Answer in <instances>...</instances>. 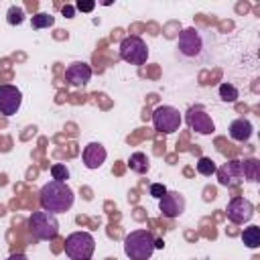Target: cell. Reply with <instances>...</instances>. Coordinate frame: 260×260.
<instances>
[{
	"label": "cell",
	"instance_id": "obj_25",
	"mask_svg": "<svg viewBox=\"0 0 260 260\" xmlns=\"http://www.w3.org/2000/svg\"><path fill=\"white\" fill-rule=\"evenodd\" d=\"M75 8L81 10V12H91V10L95 8V2H83V0H79V2L75 4Z\"/></svg>",
	"mask_w": 260,
	"mask_h": 260
},
{
	"label": "cell",
	"instance_id": "obj_17",
	"mask_svg": "<svg viewBox=\"0 0 260 260\" xmlns=\"http://www.w3.org/2000/svg\"><path fill=\"white\" fill-rule=\"evenodd\" d=\"M242 173L244 179L250 183H258L260 181V162L256 158H246L242 160Z\"/></svg>",
	"mask_w": 260,
	"mask_h": 260
},
{
	"label": "cell",
	"instance_id": "obj_4",
	"mask_svg": "<svg viewBox=\"0 0 260 260\" xmlns=\"http://www.w3.org/2000/svg\"><path fill=\"white\" fill-rule=\"evenodd\" d=\"M28 232L37 240H53L59 234V221L55 213H49L45 209L32 211V215L28 217Z\"/></svg>",
	"mask_w": 260,
	"mask_h": 260
},
{
	"label": "cell",
	"instance_id": "obj_16",
	"mask_svg": "<svg viewBox=\"0 0 260 260\" xmlns=\"http://www.w3.org/2000/svg\"><path fill=\"white\" fill-rule=\"evenodd\" d=\"M128 167H130V171H134L138 175H146L150 169V160L144 152H132L128 158Z\"/></svg>",
	"mask_w": 260,
	"mask_h": 260
},
{
	"label": "cell",
	"instance_id": "obj_23",
	"mask_svg": "<svg viewBox=\"0 0 260 260\" xmlns=\"http://www.w3.org/2000/svg\"><path fill=\"white\" fill-rule=\"evenodd\" d=\"M51 177H53V181L67 183V179H69V169H67L65 165L57 162V165H53V167H51Z\"/></svg>",
	"mask_w": 260,
	"mask_h": 260
},
{
	"label": "cell",
	"instance_id": "obj_10",
	"mask_svg": "<svg viewBox=\"0 0 260 260\" xmlns=\"http://www.w3.org/2000/svg\"><path fill=\"white\" fill-rule=\"evenodd\" d=\"M20 104H22V93L16 85L10 83L0 85V114L14 116L20 110Z\"/></svg>",
	"mask_w": 260,
	"mask_h": 260
},
{
	"label": "cell",
	"instance_id": "obj_5",
	"mask_svg": "<svg viewBox=\"0 0 260 260\" xmlns=\"http://www.w3.org/2000/svg\"><path fill=\"white\" fill-rule=\"evenodd\" d=\"M95 250V240L87 232H73L65 238V254L71 260H89Z\"/></svg>",
	"mask_w": 260,
	"mask_h": 260
},
{
	"label": "cell",
	"instance_id": "obj_11",
	"mask_svg": "<svg viewBox=\"0 0 260 260\" xmlns=\"http://www.w3.org/2000/svg\"><path fill=\"white\" fill-rule=\"evenodd\" d=\"M215 173H217V181H219V185H223V187H238V185L244 181L242 160H238V158L223 162Z\"/></svg>",
	"mask_w": 260,
	"mask_h": 260
},
{
	"label": "cell",
	"instance_id": "obj_24",
	"mask_svg": "<svg viewBox=\"0 0 260 260\" xmlns=\"http://www.w3.org/2000/svg\"><path fill=\"white\" fill-rule=\"evenodd\" d=\"M165 193H167V187H165L162 183H152V185H150V195H152L154 199H160Z\"/></svg>",
	"mask_w": 260,
	"mask_h": 260
},
{
	"label": "cell",
	"instance_id": "obj_1",
	"mask_svg": "<svg viewBox=\"0 0 260 260\" xmlns=\"http://www.w3.org/2000/svg\"><path fill=\"white\" fill-rule=\"evenodd\" d=\"M39 201H41V207L49 213H65L73 207L75 195H73V189L67 183L49 181L41 187Z\"/></svg>",
	"mask_w": 260,
	"mask_h": 260
},
{
	"label": "cell",
	"instance_id": "obj_27",
	"mask_svg": "<svg viewBox=\"0 0 260 260\" xmlns=\"http://www.w3.org/2000/svg\"><path fill=\"white\" fill-rule=\"evenodd\" d=\"M4 260H28L24 254H10L8 258H4Z\"/></svg>",
	"mask_w": 260,
	"mask_h": 260
},
{
	"label": "cell",
	"instance_id": "obj_2",
	"mask_svg": "<svg viewBox=\"0 0 260 260\" xmlns=\"http://www.w3.org/2000/svg\"><path fill=\"white\" fill-rule=\"evenodd\" d=\"M207 30H203L201 26H187L179 32V39H177V49L183 57H189V59H199L205 55L207 51Z\"/></svg>",
	"mask_w": 260,
	"mask_h": 260
},
{
	"label": "cell",
	"instance_id": "obj_13",
	"mask_svg": "<svg viewBox=\"0 0 260 260\" xmlns=\"http://www.w3.org/2000/svg\"><path fill=\"white\" fill-rule=\"evenodd\" d=\"M65 79L75 87H83L91 79V67L85 61H73L65 69Z\"/></svg>",
	"mask_w": 260,
	"mask_h": 260
},
{
	"label": "cell",
	"instance_id": "obj_20",
	"mask_svg": "<svg viewBox=\"0 0 260 260\" xmlns=\"http://www.w3.org/2000/svg\"><path fill=\"white\" fill-rule=\"evenodd\" d=\"M55 24V16L53 14H47V12H37L32 18H30V26L35 30H41V28H49Z\"/></svg>",
	"mask_w": 260,
	"mask_h": 260
},
{
	"label": "cell",
	"instance_id": "obj_6",
	"mask_svg": "<svg viewBox=\"0 0 260 260\" xmlns=\"http://www.w3.org/2000/svg\"><path fill=\"white\" fill-rule=\"evenodd\" d=\"M120 57L130 65H142L148 59V47H146L144 39H140L136 35L124 37L120 43Z\"/></svg>",
	"mask_w": 260,
	"mask_h": 260
},
{
	"label": "cell",
	"instance_id": "obj_9",
	"mask_svg": "<svg viewBox=\"0 0 260 260\" xmlns=\"http://www.w3.org/2000/svg\"><path fill=\"white\" fill-rule=\"evenodd\" d=\"M225 215L232 223H246L254 217V205L246 197H234L225 207Z\"/></svg>",
	"mask_w": 260,
	"mask_h": 260
},
{
	"label": "cell",
	"instance_id": "obj_12",
	"mask_svg": "<svg viewBox=\"0 0 260 260\" xmlns=\"http://www.w3.org/2000/svg\"><path fill=\"white\" fill-rule=\"evenodd\" d=\"M158 209L165 217L175 219V217L183 215V211H185V197L179 191H167L158 199Z\"/></svg>",
	"mask_w": 260,
	"mask_h": 260
},
{
	"label": "cell",
	"instance_id": "obj_8",
	"mask_svg": "<svg viewBox=\"0 0 260 260\" xmlns=\"http://www.w3.org/2000/svg\"><path fill=\"white\" fill-rule=\"evenodd\" d=\"M185 122H187V126L193 130V132H197V134H203V136H207V134H213L215 132V122L211 120V116L207 114V110L203 108V106H191L189 110H187V114H185Z\"/></svg>",
	"mask_w": 260,
	"mask_h": 260
},
{
	"label": "cell",
	"instance_id": "obj_15",
	"mask_svg": "<svg viewBox=\"0 0 260 260\" xmlns=\"http://www.w3.org/2000/svg\"><path fill=\"white\" fill-rule=\"evenodd\" d=\"M252 124H250V120H246V118H236L232 124H230V136H232V140H236V142H246V140H250V136H252Z\"/></svg>",
	"mask_w": 260,
	"mask_h": 260
},
{
	"label": "cell",
	"instance_id": "obj_21",
	"mask_svg": "<svg viewBox=\"0 0 260 260\" xmlns=\"http://www.w3.org/2000/svg\"><path fill=\"white\" fill-rule=\"evenodd\" d=\"M215 171H217V165H215V160H211L209 156H201V158L197 160V173H199V175L211 177Z\"/></svg>",
	"mask_w": 260,
	"mask_h": 260
},
{
	"label": "cell",
	"instance_id": "obj_18",
	"mask_svg": "<svg viewBox=\"0 0 260 260\" xmlns=\"http://www.w3.org/2000/svg\"><path fill=\"white\" fill-rule=\"evenodd\" d=\"M217 93H219V100H221V102H225V104H234V102L240 98V91H238V87H236L234 83H228V81L219 85Z\"/></svg>",
	"mask_w": 260,
	"mask_h": 260
},
{
	"label": "cell",
	"instance_id": "obj_7",
	"mask_svg": "<svg viewBox=\"0 0 260 260\" xmlns=\"http://www.w3.org/2000/svg\"><path fill=\"white\" fill-rule=\"evenodd\" d=\"M152 126L160 134H173L181 128V114L173 106H158L152 112Z\"/></svg>",
	"mask_w": 260,
	"mask_h": 260
},
{
	"label": "cell",
	"instance_id": "obj_19",
	"mask_svg": "<svg viewBox=\"0 0 260 260\" xmlns=\"http://www.w3.org/2000/svg\"><path fill=\"white\" fill-rule=\"evenodd\" d=\"M242 242L248 248H258L260 246V228L258 225H250L242 232Z\"/></svg>",
	"mask_w": 260,
	"mask_h": 260
},
{
	"label": "cell",
	"instance_id": "obj_14",
	"mask_svg": "<svg viewBox=\"0 0 260 260\" xmlns=\"http://www.w3.org/2000/svg\"><path fill=\"white\" fill-rule=\"evenodd\" d=\"M106 156H108V152H106V148H104V144H100V142H89V144H85V148H83V152H81V158H83V165L87 167V169H100L104 162H106Z\"/></svg>",
	"mask_w": 260,
	"mask_h": 260
},
{
	"label": "cell",
	"instance_id": "obj_26",
	"mask_svg": "<svg viewBox=\"0 0 260 260\" xmlns=\"http://www.w3.org/2000/svg\"><path fill=\"white\" fill-rule=\"evenodd\" d=\"M61 12L65 14V18H73V14H75V8H73V6H69V4H65V6L61 8Z\"/></svg>",
	"mask_w": 260,
	"mask_h": 260
},
{
	"label": "cell",
	"instance_id": "obj_3",
	"mask_svg": "<svg viewBox=\"0 0 260 260\" xmlns=\"http://www.w3.org/2000/svg\"><path fill=\"white\" fill-rule=\"evenodd\" d=\"M154 252V236L148 230H134L124 238V254L130 260H150Z\"/></svg>",
	"mask_w": 260,
	"mask_h": 260
},
{
	"label": "cell",
	"instance_id": "obj_22",
	"mask_svg": "<svg viewBox=\"0 0 260 260\" xmlns=\"http://www.w3.org/2000/svg\"><path fill=\"white\" fill-rule=\"evenodd\" d=\"M6 22L8 24H12V26H18V24H22L24 22V10L20 8V6H10L8 8V12H6Z\"/></svg>",
	"mask_w": 260,
	"mask_h": 260
}]
</instances>
